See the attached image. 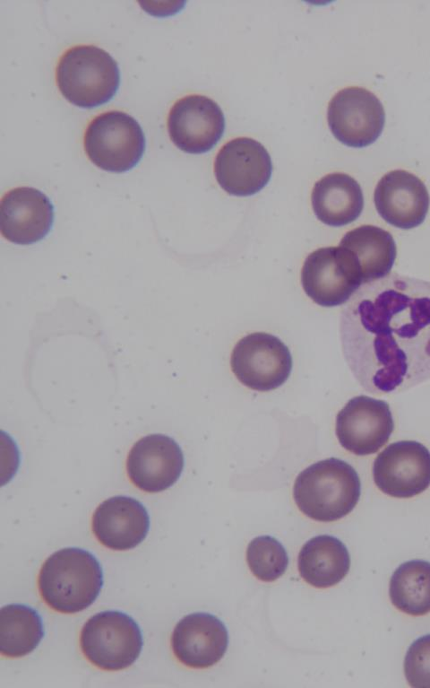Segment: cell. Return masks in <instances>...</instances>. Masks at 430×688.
<instances>
[{"instance_id":"cell-1","label":"cell","mask_w":430,"mask_h":688,"mask_svg":"<svg viewBox=\"0 0 430 688\" xmlns=\"http://www.w3.org/2000/svg\"><path fill=\"white\" fill-rule=\"evenodd\" d=\"M344 359L373 394L430 379V283L398 274L363 284L340 314Z\"/></svg>"},{"instance_id":"cell-2","label":"cell","mask_w":430,"mask_h":688,"mask_svg":"<svg viewBox=\"0 0 430 688\" xmlns=\"http://www.w3.org/2000/svg\"><path fill=\"white\" fill-rule=\"evenodd\" d=\"M39 591L53 610L73 614L89 607L103 586V571L89 551L69 547L50 555L38 578Z\"/></svg>"},{"instance_id":"cell-3","label":"cell","mask_w":430,"mask_h":688,"mask_svg":"<svg viewBox=\"0 0 430 688\" xmlns=\"http://www.w3.org/2000/svg\"><path fill=\"white\" fill-rule=\"evenodd\" d=\"M361 483L355 468L344 460L330 457L300 472L293 486V498L308 518L331 522L349 514L357 504Z\"/></svg>"},{"instance_id":"cell-4","label":"cell","mask_w":430,"mask_h":688,"mask_svg":"<svg viewBox=\"0 0 430 688\" xmlns=\"http://www.w3.org/2000/svg\"><path fill=\"white\" fill-rule=\"evenodd\" d=\"M56 78L61 94L70 103L84 109L108 102L120 85L116 61L93 45L74 46L63 53Z\"/></svg>"},{"instance_id":"cell-5","label":"cell","mask_w":430,"mask_h":688,"mask_svg":"<svg viewBox=\"0 0 430 688\" xmlns=\"http://www.w3.org/2000/svg\"><path fill=\"white\" fill-rule=\"evenodd\" d=\"M84 150L98 168L122 173L134 168L145 150V136L137 120L129 114L111 110L101 113L88 125Z\"/></svg>"},{"instance_id":"cell-6","label":"cell","mask_w":430,"mask_h":688,"mask_svg":"<svg viewBox=\"0 0 430 688\" xmlns=\"http://www.w3.org/2000/svg\"><path fill=\"white\" fill-rule=\"evenodd\" d=\"M137 623L119 611H104L83 625L80 644L85 658L97 667L117 671L133 665L142 648Z\"/></svg>"},{"instance_id":"cell-7","label":"cell","mask_w":430,"mask_h":688,"mask_svg":"<svg viewBox=\"0 0 430 688\" xmlns=\"http://www.w3.org/2000/svg\"><path fill=\"white\" fill-rule=\"evenodd\" d=\"M306 295L322 307L348 302L363 285L359 264L343 247L320 248L310 253L301 270Z\"/></svg>"},{"instance_id":"cell-8","label":"cell","mask_w":430,"mask_h":688,"mask_svg":"<svg viewBox=\"0 0 430 688\" xmlns=\"http://www.w3.org/2000/svg\"><path fill=\"white\" fill-rule=\"evenodd\" d=\"M288 347L277 336L251 333L241 338L232 350L231 370L252 390L267 392L282 386L292 370Z\"/></svg>"},{"instance_id":"cell-9","label":"cell","mask_w":430,"mask_h":688,"mask_svg":"<svg viewBox=\"0 0 430 688\" xmlns=\"http://www.w3.org/2000/svg\"><path fill=\"white\" fill-rule=\"evenodd\" d=\"M327 120L333 135L351 147H366L383 132L385 111L380 100L361 87L339 91L330 100Z\"/></svg>"},{"instance_id":"cell-10","label":"cell","mask_w":430,"mask_h":688,"mask_svg":"<svg viewBox=\"0 0 430 688\" xmlns=\"http://www.w3.org/2000/svg\"><path fill=\"white\" fill-rule=\"evenodd\" d=\"M393 429L389 404L368 396L352 397L336 416L335 433L340 446L357 456L376 453Z\"/></svg>"},{"instance_id":"cell-11","label":"cell","mask_w":430,"mask_h":688,"mask_svg":"<svg viewBox=\"0 0 430 688\" xmlns=\"http://www.w3.org/2000/svg\"><path fill=\"white\" fill-rule=\"evenodd\" d=\"M375 485L395 498H411L430 485V451L416 440L388 445L373 464Z\"/></svg>"},{"instance_id":"cell-12","label":"cell","mask_w":430,"mask_h":688,"mask_svg":"<svg viewBox=\"0 0 430 688\" xmlns=\"http://www.w3.org/2000/svg\"><path fill=\"white\" fill-rule=\"evenodd\" d=\"M272 162L266 148L250 137L227 142L214 161V174L219 185L228 194L252 196L269 182Z\"/></svg>"},{"instance_id":"cell-13","label":"cell","mask_w":430,"mask_h":688,"mask_svg":"<svg viewBox=\"0 0 430 688\" xmlns=\"http://www.w3.org/2000/svg\"><path fill=\"white\" fill-rule=\"evenodd\" d=\"M225 129L221 108L203 95H187L176 100L168 117V131L171 141L188 153H202L211 150Z\"/></svg>"},{"instance_id":"cell-14","label":"cell","mask_w":430,"mask_h":688,"mask_svg":"<svg viewBox=\"0 0 430 688\" xmlns=\"http://www.w3.org/2000/svg\"><path fill=\"white\" fill-rule=\"evenodd\" d=\"M179 445L165 434H150L136 441L126 458V472L140 490L159 492L171 487L184 468Z\"/></svg>"},{"instance_id":"cell-15","label":"cell","mask_w":430,"mask_h":688,"mask_svg":"<svg viewBox=\"0 0 430 688\" xmlns=\"http://www.w3.org/2000/svg\"><path fill=\"white\" fill-rule=\"evenodd\" d=\"M54 206L40 190L13 188L0 202V231L8 241L30 245L43 239L54 223Z\"/></svg>"},{"instance_id":"cell-16","label":"cell","mask_w":430,"mask_h":688,"mask_svg":"<svg viewBox=\"0 0 430 688\" xmlns=\"http://www.w3.org/2000/svg\"><path fill=\"white\" fill-rule=\"evenodd\" d=\"M377 213L402 230L419 226L428 213L430 197L425 183L405 170H394L378 181L374 194Z\"/></svg>"},{"instance_id":"cell-17","label":"cell","mask_w":430,"mask_h":688,"mask_svg":"<svg viewBox=\"0 0 430 688\" xmlns=\"http://www.w3.org/2000/svg\"><path fill=\"white\" fill-rule=\"evenodd\" d=\"M171 645L174 655L185 666L207 668L225 655L228 634L224 623L208 613H194L176 625Z\"/></svg>"},{"instance_id":"cell-18","label":"cell","mask_w":430,"mask_h":688,"mask_svg":"<svg viewBox=\"0 0 430 688\" xmlns=\"http://www.w3.org/2000/svg\"><path fill=\"white\" fill-rule=\"evenodd\" d=\"M150 518L145 507L127 496H115L104 501L92 518V530L104 546L125 551L134 548L146 537Z\"/></svg>"},{"instance_id":"cell-19","label":"cell","mask_w":430,"mask_h":688,"mask_svg":"<svg viewBox=\"0 0 430 688\" xmlns=\"http://www.w3.org/2000/svg\"><path fill=\"white\" fill-rule=\"evenodd\" d=\"M311 199L317 219L333 227L356 221L364 207L360 185L354 178L341 172L330 173L317 180Z\"/></svg>"},{"instance_id":"cell-20","label":"cell","mask_w":430,"mask_h":688,"mask_svg":"<svg viewBox=\"0 0 430 688\" xmlns=\"http://www.w3.org/2000/svg\"><path fill=\"white\" fill-rule=\"evenodd\" d=\"M350 557L345 544L338 538L321 535L308 540L298 555L302 579L315 588L338 584L348 574Z\"/></svg>"},{"instance_id":"cell-21","label":"cell","mask_w":430,"mask_h":688,"mask_svg":"<svg viewBox=\"0 0 430 688\" xmlns=\"http://www.w3.org/2000/svg\"><path fill=\"white\" fill-rule=\"evenodd\" d=\"M339 246L348 249L357 258L363 284L390 274L397 255L392 235L374 225H361L348 231Z\"/></svg>"},{"instance_id":"cell-22","label":"cell","mask_w":430,"mask_h":688,"mask_svg":"<svg viewBox=\"0 0 430 688\" xmlns=\"http://www.w3.org/2000/svg\"><path fill=\"white\" fill-rule=\"evenodd\" d=\"M44 636L39 613L30 606L18 604L0 610V651L8 658H20L33 651Z\"/></svg>"},{"instance_id":"cell-23","label":"cell","mask_w":430,"mask_h":688,"mask_svg":"<svg viewBox=\"0 0 430 688\" xmlns=\"http://www.w3.org/2000/svg\"><path fill=\"white\" fill-rule=\"evenodd\" d=\"M392 605L413 616L430 612V562L412 560L400 565L393 572L389 586Z\"/></svg>"},{"instance_id":"cell-24","label":"cell","mask_w":430,"mask_h":688,"mask_svg":"<svg viewBox=\"0 0 430 688\" xmlns=\"http://www.w3.org/2000/svg\"><path fill=\"white\" fill-rule=\"evenodd\" d=\"M246 560L252 573L265 582L273 581L282 576L288 564L285 548L270 536H257L249 543Z\"/></svg>"},{"instance_id":"cell-25","label":"cell","mask_w":430,"mask_h":688,"mask_svg":"<svg viewBox=\"0 0 430 688\" xmlns=\"http://www.w3.org/2000/svg\"><path fill=\"white\" fill-rule=\"evenodd\" d=\"M404 674L410 686L430 688V634L419 637L409 646Z\"/></svg>"}]
</instances>
